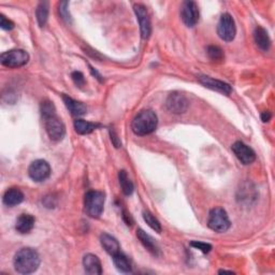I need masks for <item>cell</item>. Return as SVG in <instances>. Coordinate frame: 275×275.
<instances>
[{"mask_svg": "<svg viewBox=\"0 0 275 275\" xmlns=\"http://www.w3.org/2000/svg\"><path fill=\"white\" fill-rule=\"evenodd\" d=\"M28 174L30 179L35 182H43L50 178L51 167L48 161L38 159L30 163L28 168Z\"/></svg>", "mask_w": 275, "mask_h": 275, "instance_id": "52a82bcc", "label": "cell"}, {"mask_svg": "<svg viewBox=\"0 0 275 275\" xmlns=\"http://www.w3.org/2000/svg\"><path fill=\"white\" fill-rule=\"evenodd\" d=\"M217 34L221 40L226 42L232 41L235 35H237V27H235L234 19L229 13H225V14L220 16L217 25Z\"/></svg>", "mask_w": 275, "mask_h": 275, "instance_id": "8992f818", "label": "cell"}, {"mask_svg": "<svg viewBox=\"0 0 275 275\" xmlns=\"http://www.w3.org/2000/svg\"><path fill=\"white\" fill-rule=\"evenodd\" d=\"M199 82L205 85L206 87L212 89V90H216L219 91L221 94L225 95H229L232 91V88L229 84L219 81V80H215V78L211 77V76H206V75H200L198 76Z\"/></svg>", "mask_w": 275, "mask_h": 275, "instance_id": "4fadbf2b", "label": "cell"}, {"mask_svg": "<svg viewBox=\"0 0 275 275\" xmlns=\"http://www.w3.org/2000/svg\"><path fill=\"white\" fill-rule=\"evenodd\" d=\"M143 219L157 233L161 232V224L150 212H143Z\"/></svg>", "mask_w": 275, "mask_h": 275, "instance_id": "d4e9b609", "label": "cell"}, {"mask_svg": "<svg viewBox=\"0 0 275 275\" xmlns=\"http://www.w3.org/2000/svg\"><path fill=\"white\" fill-rule=\"evenodd\" d=\"M14 269L21 274H30L38 270L40 266L39 254L30 247H24L19 250L14 256Z\"/></svg>", "mask_w": 275, "mask_h": 275, "instance_id": "6da1fadb", "label": "cell"}, {"mask_svg": "<svg viewBox=\"0 0 275 275\" xmlns=\"http://www.w3.org/2000/svg\"><path fill=\"white\" fill-rule=\"evenodd\" d=\"M166 106L170 112L174 114H183L187 111L189 107V101L184 95L180 93H172L168 97Z\"/></svg>", "mask_w": 275, "mask_h": 275, "instance_id": "8fae6325", "label": "cell"}, {"mask_svg": "<svg viewBox=\"0 0 275 275\" xmlns=\"http://www.w3.org/2000/svg\"><path fill=\"white\" fill-rule=\"evenodd\" d=\"M231 148L235 157H237L243 165H251V163H253L255 159H256V154H255L254 150L243 142L237 141L233 143Z\"/></svg>", "mask_w": 275, "mask_h": 275, "instance_id": "7c38bea8", "label": "cell"}, {"mask_svg": "<svg viewBox=\"0 0 275 275\" xmlns=\"http://www.w3.org/2000/svg\"><path fill=\"white\" fill-rule=\"evenodd\" d=\"M137 237L149 253H152L154 256L159 255V247L149 234H147L145 231H143L142 229H139V230L137 231Z\"/></svg>", "mask_w": 275, "mask_h": 275, "instance_id": "ac0fdd59", "label": "cell"}, {"mask_svg": "<svg viewBox=\"0 0 275 275\" xmlns=\"http://www.w3.org/2000/svg\"><path fill=\"white\" fill-rule=\"evenodd\" d=\"M40 111H41V115L43 117V120L50 119V117L56 115V109L54 103L50 100H44L41 103Z\"/></svg>", "mask_w": 275, "mask_h": 275, "instance_id": "484cf974", "label": "cell"}, {"mask_svg": "<svg viewBox=\"0 0 275 275\" xmlns=\"http://www.w3.org/2000/svg\"><path fill=\"white\" fill-rule=\"evenodd\" d=\"M0 27L4 30H11L14 28V23L1 14L0 15Z\"/></svg>", "mask_w": 275, "mask_h": 275, "instance_id": "f546056e", "label": "cell"}, {"mask_svg": "<svg viewBox=\"0 0 275 275\" xmlns=\"http://www.w3.org/2000/svg\"><path fill=\"white\" fill-rule=\"evenodd\" d=\"M254 40L256 42L257 47L265 52H267L271 47V39L269 35H268L267 30L261 27V26H258V27L255 28Z\"/></svg>", "mask_w": 275, "mask_h": 275, "instance_id": "2e32d148", "label": "cell"}, {"mask_svg": "<svg viewBox=\"0 0 275 275\" xmlns=\"http://www.w3.org/2000/svg\"><path fill=\"white\" fill-rule=\"evenodd\" d=\"M104 201H106V196L103 193L97 191L87 192L84 198L85 211L87 215L93 218H99L103 212Z\"/></svg>", "mask_w": 275, "mask_h": 275, "instance_id": "3957f363", "label": "cell"}, {"mask_svg": "<svg viewBox=\"0 0 275 275\" xmlns=\"http://www.w3.org/2000/svg\"><path fill=\"white\" fill-rule=\"evenodd\" d=\"M199 8L195 1H185L181 8L182 21L187 27H194L199 22Z\"/></svg>", "mask_w": 275, "mask_h": 275, "instance_id": "ba28073f", "label": "cell"}, {"mask_svg": "<svg viewBox=\"0 0 275 275\" xmlns=\"http://www.w3.org/2000/svg\"><path fill=\"white\" fill-rule=\"evenodd\" d=\"M45 129L50 137L51 140L53 141H61L66 134V127L61 119H58L57 115L52 116L50 119L44 120Z\"/></svg>", "mask_w": 275, "mask_h": 275, "instance_id": "30bf717a", "label": "cell"}, {"mask_svg": "<svg viewBox=\"0 0 275 275\" xmlns=\"http://www.w3.org/2000/svg\"><path fill=\"white\" fill-rule=\"evenodd\" d=\"M134 10H135L138 22H139V25H140L142 38L148 39L150 36V32H152V25H150V18H149L146 6L141 3H137L134 5Z\"/></svg>", "mask_w": 275, "mask_h": 275, "instance_id": "9c48e42d", "label": "cell"}, {"mask_svg": "<svg viewBox=\"0 0 275 275\" xmlns=\"http://www.w3.org/2000/svg\"><path fill=\"white\" fill-rule=\"evenodd\" d=\"M36 15L38 19V24L40 27L47 24L49 18V3L47 1H42L38 4L36 10Z\"/></svg>", "mask_w": 275, "mask_h": 275, "instance_id": "603a6c76", "label": "cell"}, {"mask_svg": "<svg viewBox=\"0 0 275 275\" xmlns=\"http://www.w3.org/2000/svg\"><path fill=\"white\" fill-rule=\"evenodd\" d=\"M84 270L87 274L90 275H99L102 273V266L99 258L96 255L87 254L83 258Z\"/></svg>", "mask_w": 275, "mask_h": 275, "instance_id": "5bb4252c", "label": "cell"}, {"mask_svg": "<svg viewBox=\"0 0 275 275\" xmlns=\"http://www.w3.org/2000/svg\"><path fill=\"white\" fill-rule=\"evenodd\" d=\"M35 222H36V219L32 215L22 214L19 215V217L16 219L15 229L17 230V232L22 234L28 233L32 230V228H34Z\"/></svg>", "mask_w": 275, "mask_h": 275, "instance_id": "9a60e30c", "label": "cell"}, {"mask_svg": "<svg viewBox=\"0 0 275 275\" xmlns=\"http://www.w3.org/2000/svg\"><path fill=\"white\" fill-rule=\"evenodd\" d=\"M29 62V54L24 50H11L0 56V63L8 68H19Z\"/></svg>", "mask_w": 275, "mask_h": 275, "instance_id": "5b68a950", "label": "cell"}, {"mask_svg": "<svg viewBox=\"0 0 275 275\" xmlns=\"http://www.w3.org/2000/svg\"><path fill=\"white\" fill-rule=\"evenodd\" d=\"M24 201V194L18 188H10L3 195V204L6 206H15Z\"/></svg>", "mask_w": 275, "mask_h": 275, "instance_id": "ffe728a7", "label": "cell"}, {"mask_svg": "<svg viewBox=\"0 0 275 275\" xmlns=\"http://www.w3.org/2000/svg\"><path fill=\"white\" fill-rule=\"evenodd\" d=\"M90 68V71H91V73H93L94 75H96L97 76V78H98V80H99L100 82L102 81V78H101V75L99 74V73H98V72L94 69V68H91V67H89Z\"/></svg>", "mask_w": 275, "mask_h": 275, "instance_id": "836d02e7", "label": "cell"}, {"mask_svg": "<svg viewBox=\"0 0 275 275\" xmlns=\"http://www.w3.org/2000/svg\"><path fill=\"white\" fill-rule=\"evenodd\" d=\"M119 180H120V185L122 187L123 193L125 194L126 196L132 195L134 193L135 187H134L133 182L129 180L126 171H124V170L120 171V173H119Z\"/></svg>", "mask_w": 275, "mask_h": 275, "instance_id": "cb8c5ba5", "label": "cell"}, {"mask_svg": "<svg viewBox=\"0 0 275 275\" xmlns=\"http://www.w3.org/2000/svg\"><path fill=\"white\" fill-rule=\"evenodd\" d=\"M110 133H111V140H112L115 147H120L122 145V143H121V141L119 139V137H117V135L115 134L114 130H111Z\"/></svg>", "mask_w": 275, "mask_h": 275, "instance_id": "1f68e13d", "label": "cell"}, {"mask_svg": "<svg viewBox=\"0 0 275 275\" xmlns=\"http://www.w3.org/2000/svg\"><path fill=\"white\" fill-rule=\"evenodd\" d=\"M191 246H193L196 250H199L202 253L207 254L211 252L212 250V245L208 243H204V242H198V241H193L191 242Z\"/></svg>", "mask_w": 275, "mask_h": 275, "instance_id": "83f0119b", "label": "cell"}, {"mask_svg": "<svg viewBox=\"0 0 275 275\" xmlns=\"http://www.w3.org/2000/svg\"><path fill=\"white\" fill-rule=\"evenodd\" d=\"M63 100L65 102V104H66L67 109L70 111L72 115L74 116H82L84 115L85 113L87 112V108L86 106H85L84 103L80 102V101H76L74 99H72L71 97H68L66 95L63 96Z\"/></svg>", "mask_w": 275, "mask_h": 275, "instance_id": "d6986e66", "label": "cell"}, {"mask_svg": "<svg viewBox=\"0 0 275 275\" xmlns=\"http://www.w3.org/2000/svg\"><path fill=\"white\" fill-rule=\"evenodd\" d=\"M208 57L211 58L213 62H221L224 60V51H222L219 47H216V45H209L206 50Z\"/></svg>", "mask_w": 275, "mask_h": 275, "instance_id": "4316f807", "label": "cell"}, {"mask_svg": "<svg viewBox=\"0 0 275 275\" xmlns=\"http://www.w3.org/2000/svg\"><path fill=\"white\" fill-rule=\"evenodd\" d=\"M230 220L224 208L215 207L209 211L207 226L215 232H226L230 228Z\"/></svg>", "mask_w": 275, "mask_h": 275, "instance_id": "277c9868", "label": "cell"}, {"mask_svg": "<svg viewBox=\"0 0 275 275\" xmlns=\"http://www.w3.org/2000/svg\"><path fill=\"white\" fill-rule=\"evenodd\" d=\"M271 117H272V114L269 112V111H266V112L261 114V121L264 123H268L271 120Z\"/></svg>", "mask_w": 275, "mask_h": 275, "instance_id": "d6a6232c", "label": "cell"}, {"mask_svg": "<svg viewBox=\"0 0 275 275\" xmlns=\"http://www.w3.org/2000/svg\"><path fill=\"white\" fill-rule=\"evenodd\" d=\"M157 124H158V119L155 112L150 110H144L134 119L132 129L137 136H146L155 132Z\"/></svg>", "mask_w": 275, "mask_h": 275, "instance_id": "7a4b0ae2", "label": "cell"}, {"mask_svg": "<svg viewBox=\"0 0 275 275\" xmlns=\"http://www.w3.org/2000/svg\"><path fill=\"white\" fill-rule=\"evenodd\" d=\"M99 126L98 124L86 122L84 120H76L74 122V129L78 135H89Z\"/></svg>", "mask_w": 275, "mask_h": 275, "instance_id": "7402d4cb", "label": "cell"}, {"mask_svg": "<svg viewBox=\"0 0 275 275\" xmlns=\"http://www.w3.org/2000/svg\"><path fill=\"white\" fill-rule=\"evenodd\" d=\"M100 243L104 248V251H106L108 254H110L111 256H113V255L121 252V246L119 241L108 233H102L100 235Z\"/></svg>", "mask_w": 275, "mask_h": 275, "instance_id": "e0dca14e", "label": "cell"}, {"mask_svg": "<svg viewBox=\"0 0 275 275\" xmlns=\"http://www.w3.org/2000/svg\"><path fill=\"white\" fill-rule=\"evenodd\" d=\"M67 5H68V2H62L61 8H60V12H61L62 17L65 19V21L69 22L70 21V14H69V13H67Z\"/></svg>", "mask_w": 275, "mask_h": 275, "instance_id": "4dcf8cb0", "label": "cell"}, {"mask_svg": "<svg viewBox=\"0 0 275 275\" xmlns=\"http://www.w3.org/2000/svg\"><path fill=\"white\" fill-rule=\"evenodd\" d=\"M219 273H230V274H232L233 272L232 271H227V270H220Z\"/></svg>", "mask_w": 275, "mask_h": 275, "instance_id": "e575fe53", "label": "cell"}, {"mask_svg": "<svg viewBox=\"0 0 275 275\" xmlns=\"http://www.w3.org/2000/svg\"><path fill=\"white\" fill-rule=\"evenodd\" d=\"M71 77H72V80H73V82L75 83V85H77L78 87L84 86V84H85V78H84V75H83L82 72H80V71H74V72H72Z\"/></svg>", "mask_w": 275, "mask_h": 275, "instance_id": "f1b7e54d", "label": "cell"}, {"mask_svg": "<svg viewBox=\"0 0 275 275\" xmlns=\"http://www.w3.org/2000/svg\"><path fill=\"white\" fill-rule=\"evenodd\" d=\"M113 263L116 267V269L123 272V273H129L132 272V264H130L129 259L125 256V255L122 254L121 252L113 255Z\"/></svg>", "mask_w": 275, "mask_h": 275, "instance_id": "44dd1931", "label": "cell"}]
</instances>
